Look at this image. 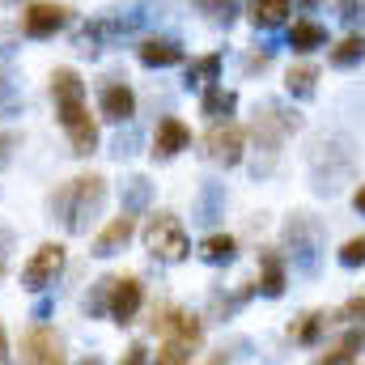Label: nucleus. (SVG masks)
I'll list each match as a JSON object with an SVG mask.
<instances>
[{
  "label": "nucleus",
  "mask_w": 365,
  "mask_h": 365,
  "mask_svg": "<svg viewBox=\"0 0 365 365\" xmlns=\"http://www.w3.org/2000/svg\"><path fill=\"white\" fill-rule=\"evenodd\" d=\"M51 93H56V106H60V123L73 140V153H93L98 145V128H93L90 110H86V86L73 68H56L51 73Z\"/></svg>",
  "instance_id": "f257e3e1"
},
{
  "label": "nucleus",
  "mask_w": 365,
  "mask_h": 365,
  "mask_svg": "<svg viewBox=\"0 0 365 365\" xmlns=\"http://www.w3.org/2000/svg\"><path fill=\"white\" fill-rule=\"evenodd\" d=\"M353 166H357V153L344 136H331V140H319L314 153H310V170H314V191L323 195H336L340 182L353 179Z\"/></svg>",
  "instance_id": "f03ea898"
},
{
  "label": "nucleus",
  "mask_w": 365,
  "mask_h": 365,
  "mask_svg": "<svg viewBox=\"0 0 365 365\" xmlns=\"http://www.w3.org/2000/svg\"><path fill=\"white\" fill-rule=\"evenodd\" d=\"M102 200H106V179H98V175L73 179L60 195H56V204H60V212H64V225H68L73 234H86V230H90V221L98 217Z\"/></svg>",
  "instance_id": "7ed1b4c3"
},
{
  "label": "nucleus",
  "mask_w": 365,
  "mask_h": 365,
  "mask_svg": "<svg viewBox=\"0 0 365 365\" xmlns=\"http://www.w3.org/2000/svg\"><path fill=\"white\" fill-rule=\"evenodd\" d=\"M284 242H289V259H293L297 272L302 276L319 272V259H323V230H319L306 212L289 217V225H284Z\"/></svg>",
  "instance_id": "20e7f679"
},
{
  "label": "nucleus",
  "mask_w": 365,
  "mask_h": 365,
  "mask_svg": "<svg viewBox=\"0 0 365 365\" xmlns=\"http://www.w3.org/2000/svg\"><path fill=\"white\" fill-rule=\"evenodd\" d=\"M145 247H149L158 259H166V264H179V259H187V251H191L182 221L170 217V212H158V217L145 225Z\"/></svg>",
  "instance_id": "39448f33"
},
{
  "label": "nucleus",
  "mask_w": 365,
  "mask_h": 365,
  "mask_svg": "<svg viewBox=\"0 0 365 365\" xmlns=\"http://www.w3.org/2000/svg\"><path fill=\"white\" fill-rule=\"evenodd\" d=\"M297 128H302V119H297L289 106H280V102H264V106L255 110V140H259L268 153H276L280 140L293 136Z\"/></svg>",
  "instance_id": "423d86ee"
},
{
  "label": "nucleus",
  "mask_w": 365,
  "mask_h": 365,
  "mask_svg": "<svg viewBox=\"0 0 365 365\" xmlns=\"http://www.w3.org/2000/svg\"><path fill=\"white\" fill-rule=\"evenodd\" d=\"M60 268H64V247H60V242H47V247H38L34 259L21 268V284H26V289H47V284L60 276Z\"/></svg>",
  "instance_id": "0eeeda50"
},
{
  "label": "nucleus",
  "mask_w": 365,
  "mask_h": 365,
  "mask_svg": "<svg viewBox=\"0 0 365 365\" xmlns=\"http://www.w3.org/2000/svg\"><path fill=\"white\" fill-rule=\"evenodd\" d=\"M242 145H247V132L238 123H230V119L208 132V158L221 162V166H238L242 162Z\"/></svg>",
  "instance_id": "6e6552de"
},
{
  "label": "nucleus",
  "mask_w": 365,
  "mask_h": 365,
  "mask_svg": "<svg viewBox=\"0 0 365 365\" xmlns=\"http://www.w3.org/2000/svg\"><path fill=\"white\" fill-rule=\"evenodd\" d=\"M64 21H68V9H64V4H47V0H43V4H30V9L21 13V30H26L30 38H51Z\"/></svg>",
  "instance_id": "1a4fd4ad"
},
{
  "label": "nucleus",
  "mask_w": 365,
  "mask_h": 365,
  "mask_svg": "<svg viewBox=\"0 0 365 365\" xmlns=\"http://www.w3.org/2000/svg\"><path fill=\"white\" fill-rule=\"evenodd\" d=\"M140 302H145V289H140V280L136 276H128V280H115L110 284V319L115 323H132L136 319V310H140Z\"/></svg>",
  "instance_id": "9d476101"
},
{
  "label": "nucleus",
  "mask_w": 365,
  "mask_h": 365,
  "mask_svg": "<svg viewBox=\"0 0 365 365\" xmlns=\"http://www.w3.org/2000/svg\"><path fill=\"white\" fill-rule=\"evenodd\" d=\"M21 365H60V344L47 327H30L21 340Z\"/></svg>",
  "instance_id": "9b49d317"
},
{
  "label": "nucleus",
  "mask_w": 365,
  "mask_h": 365,
  "mask_svg": "<svg viewBox=\"0 0 365 365\" xmlns=\"http://www.w3.org/2000/svg\"><path fill=\"white\" fill-rule=\"evenodd\" d=\"M191 145V132H187V123L175 119V115H166L162 123H158V132H153V158H175Z\"/></svg>",
  "instance_id": "f8f14e48"
},
{
  "label": "nucleus",
  "mask_w": 365,
  "mask_h": 365,
  "mask_svg": "<svg viewBox=\"0 0 365 365\" xmlns=\"http://www.w3.org/2000/svg\"><path fill=\"white\" fill-rule=\"evenodd\" d=\"M153 327H162L170 340H179V344H187V349H195V344H200V336H204L200 319H191V314H182V310L166 314V319H153Z\"/></svg>",
  "instance_id": "ddd939ff"
},
{
  "label": "nucleus",
  "mask_w": 365,
  "mask_h": 365,
  "mask_svg": "<svg viewBox=\"0 0 365 365\" xmlns=\"http://www.w3.org/2000/svg\"><path fill=\"white\" fill-rule=\"evenodd\" d=\"M98 106H102V115H106L110 123H123V119H132L136 98H132V90H128V86H102Z\"/></svg>",
  "instance_id": "4468645a"
},
{
  "label": "nucleus",
  "mask_w": 365,
  "mask_h": 365,
  "mask_svg": "<svg viewBox=\"0 0 365 365\" xmlns=\"http://www.w3.org/2000/svg\"><path fill=\"white\" fill-rule=\"evenodd\" d=\"M132 230H136V221H132L128 212H123V217H115V221H110V225L93 238V255H115V251L132 238Z\"/></svg>",
  "instance_id": "2eb2a0df"
},
{
  "label": "nucleus",
  "mask_w": 365,
  "mask_h": 365,
  "mask_svg": "<svg viewBox=\"0 0 365 365\" xmlns=\"http://www.w3.org/2000/svg\"><path fill=\"white\" fill-rule=\"evenodd\" d=\"M179 60H182V47L175 38H149V43H140V64H149V68H170Z\"/></svg>",
  "instance_id": "dca6fc26"
},
{
  "label": "nucleus",
  "mask_w": 365,
  "mask_h": 365,
  "mask_svg": "<svg viewBox=\"0 0 365 365\" xmlns=\"http://www.w3.org/2000/svg\"><path fill=\"white\" fill-rule=\"evenodd\" d=\"M247 17H251L259 30H276V26H284V17H289V0H251V4H247Z\"/></svg>",
  "instance_id": "f3484780"
},
{
  "label": "nucleus",
  "mask_w": 365,
  "mask_h": 365,
  "mask_svg": "<svg viewBox=\"0 0 365 365\" xmlns=\"http://www.w3.org/2000/svg\"><path fill=\"white\" fill-rule=\"evenodd\" d=\"M149 200H153V182H149V179H140V175L123 179V212H128V217L145 212V208H149Z\"/></svg>",
  "instance_id": "a211bd4d"
},
{
  "label": "nucleus",
  "mask_w": 365,
  "mask_h": 365,
  "mask_svg": "<svg viewBox=\"0 0 365 365\" xmlns=\"http://www.w3.org/2000/svg\"><path fill=\"white\" fill-rule=\"evenodd\" d=\"M323 43H327V30L319 21H293V30H289V47L293 51H314Z\"/></svg>",
  "instance_id": "6ab92c4d"
},
{
  "label": "nucleus",
  "mask_w": 365,
  "mask_h": 365,
  "mask_svg": "<svg viewBox=\"0 0 365 365\" xmlns=\"http://www.w3.org/2000/svg\"><path fill=\"white\" fill-rule=\"evenodd\" d=\"M225 208V191L217 182H204L200 187V200H195V221H217Z\"/></svg>",
  "instance_id": "aec40b11"
},
{
  "label": "nucleus",
  "mask_w": 365,
  "mask_h": 365,
  "mask_svg": "<svg viewBox=\"0 0 365 365\" xmlns=\"http://www.w3.org/2000/svg\"><path fill=\"white\" fill-rule=\"evenodd\" d=\"M234 102H238V98H234L230 90H221V86H208V90H204V102H200V110H204L208 119H217V123H221V119H230Z\"/></svg>",
  "instance_id": "412c9836"
},
{
  "label": "nucleus",
  "mask_w": 365,
  "mask_h": 365,
  "mask_svg": "<svg viewBox=\"0 0 365 365\" xmlns=\"http://www.w3.org/2000/svg\"><path fill=\"white\" fill-rule=\"evenodd\" d=\"M259 264H264V280H259L264 297H280V293H284V264L276 259L272 251H264V255H259Z\"/></svg>",
  "instance_id": "4be33fe9"
},
{
  "label": "nucleus",
  "mask_w": 365,
  "mask_h": 365,
  "mask_svg": "<svg viewBox=\"0 0 365 365\" xmlns=\"http://www.w3.org/2000/svg\"><path fill=\"white\" fill-rule=\"evenodd\" d=\"M361 56H365L361 34H349V38H340V43L331 47V64H336V68H353V64H361Z\"/></svg>",
  "instance_id": "5701e85b"
},
{
  "label": "nucleus",
  "mask_w": 365,
  "mask_h": 365,
  "mask_svg": "<svg viewBox=\"0 0 365 365\" xmlns=\"http://www.w3.org/2000/svg\"><path fill=\"white\" fill-rule=\"evenodd\" d=\"M361 344H365V331H349V336H344L331 353H323L314 365H349V361H353V353H357Z\"/></svg>",
  "instance_id": "b1692460"
},
{
  "label": "nucleus",
  "mask_w": 365,
  "mask_h": 365,
  "mask_svg": "<svg viewBox=\"0 0 365 365\" xmlns=\"http://www.w3.org/2000/svg\"><path fill=\"white\" fill-rule=\"evenodd\" d=\"M314 81H319V68H310V64H297L284 77V86H289L293 98H314Z\"/></svg>",
  "instance_id": "393cba45"
},
{
  "label": "nucleus",
  "mask_w": 365,
  "mask_h": 365,
  "mask_svg": "<svg viewBox=\"0 0 365 365\" xmlns=\"http://www.w3.org/2000/svg\"><path fill=\"white\" fill-rule=\"evenodd\" d=\"M217 73H221V56L212 51V56H200V60H191V68H187V81H191V86H212V81H217Z\"/></svg>",
  "instance_id": "a878e982"
},
{
  "label": "nucleus",
  "mask_w": 365,
  "mask_h": 365,
  "mask_svg": "<svg viewBox=\"0 0 365 365\" xmlns=\"http://www.w3.org/2000/svg\"><path fill=\"white\" fill-rule=\"evenodd\" d=\"M200 255H204L208 264H230V259H234V238H230V234H212V238H204Z\"/></svg>",
  "instance_id": "bb28decb"
},
{
  "label": "nucleus",
  "mask_w": 365,
  "mask_h": 365,
  "mask_svg": "<svg viewBox=\"0 0 365 365\" xmlns=\"http://www.w3.org/2000/svg\"><path fill=\"white\" fill-rule=\"evenodd\" d=\"M110 284H115V276H102V280L93 284V293L86 297V310H90V314H102V310L110 306Z\"/></svg>",
  "instance_id": "cd10ccee"
},
{
  "label": "nucleus",
  "mask_w": 365,
  "mask_h": 365,
  "mask_svg": "<svg viewBox=\"0 0 365 365\" xmlns=\"http://www.w3.org/2000/svg\"><path fill=\"white\" fill-rule=\"evenodd\" d=\"M323 323H327L323 314H306V323H302V327H293V340H297V344H314V340H319V331H323Z\"/></svg>",
  "instance_id": "c85d7f7f"
},
{
  "label": "nucleus",
  "mask_w": 365,
  "mask_h": 365,
  "mask_svg": "<svg viewBox=\"0 0 365 365\" xmlns=\"http://www.w3.org/2000/svg\"><path fill=\"white\" fill-rule=\"evenodd\" d=\"M204 13H212V21H230L238 13V0H195Z\"/></svg>",
  "instance_id": "c756f323"
},
{
  "label": "nucleus",
  "mask_w": 365,
  "mask_h": 365,
  "mask_svg": "<svg viewBox=\"0 0 365 365\" xmlns=\"http://www.w3.org/2000/svg\"><path fill=\"white\" fill-rule=\"evenodd\" d=\"M187 344H179V340H166L162 344V353H158V365H187Z\"/></svg>",
  "instance_id": "7c9ffc66"
},
{
  "label": "nucleus",
  "mask_w": 365,
  "mask_h": 365,
  "mask_svg": "<svg viewBox=\"0 0 365 365\" xmlns=\"http://www.w3.org/2000/svg\"><path fill=\"white\" fill-rule=\"evenodd\" d=\"M340 264H344V268H361L365 264V238H349V242H344Z\"/></svg>",
  "instance_id": "2f4dec72"
},
{
  "label": "nucleus",
  "mask_w": 365,
  "mask_h": 365,
  "mask_svg": "<svg viewBox=\"0 0 365 365\" xmlns=\"http://www.w3.org/2000/svg\"><path fill=\"white\" fill-rule=\"evenodd\" d=\"M136 140H140V136H136V128H128V132H119V136H115L110 153H115V158H128V153H136Z\"/></svg>",
  "instance_id": "473e14b6"
},
{
  "label": "nucleus",
  "mask_w": 365,
  "mask_h": 365,
  "mask_svg": "<svg viewBox=\"0 0 365 365\" xmlns=\"http://www.w3.org/2000/svg\"><path fill=\"white\" fill-rule=\"evenodd\" d=\"M145 361H149V353H145V344H132V349L123 353V361H119V365H145Z\"/></svg>",
  "instance_id": "72a5a7b5"
},
{
  "label": "nucleus",
  "mask_w": 365,
  "mask_h": 365,
  "mask_svg": "<svg viewBox=\"0 0 365 365\" xmlns=\"http://www.w3.org/2000/svg\"><path fill=\"white\" fill-rule=\"evenodd\" d=\"M340 319H365V293H361V297H353V302L340 310Z\"/></svg>",
  "instance_id": "f704fd0d"
},
{
  "label": "nucleus",
  "mask_w": 365,
  "mask_h": 365,
  "mask_svg": "<svg viewBox=\"0 0 365 365\" xmlns=\"http://www.w3.org/2000/svg\"><path fill=\"white\" fill-rule=\"evenodd\" d=\"M353 204H357V212H365V182L357 187V195H353Z\"/></svg>",
  "instance_id": "c9c22d12"
},
{
  "label": "nucleus",
  "mask_w": 365,
  "mask_h": 365,
  "mask_svg": "<svg viewBox=\"0 0 365 365\" xmlns=\"http://www.w3.org/2000/svg\"><path fill=\"white\" fill-rule=\"evenodd\" d=\"M86 365H102V361H98V357H90V361H86Z\"/></svg>",
  "instance_id": "e433bc0d"
},
{
  "label": "nucleus",
  "mask_w": 365,
  "mask_h": 365,
  "mask_svg": "<svg viewBox=\"0 0 365 365\" xmlns=\"http://www.w3.org/2000/svg\"><path fill=\"white\" fill-rule=\"evenodd\" d=\"M0 353H4V331H0Z\"/></svg>",
  "instance_id": "4c0bfd02"
},
{
  "label": "nucleus",
  "mask_w": 365,
  "mask_h": 365,
  "mask_svg": "<svg viewBox=\"0 0 365 365\" xmlns=\"http://www.w3.org/2000/svg\"><path fill=\"white\" fill-rule=\"evenodd\" d=\"M302 4H314V0H302Z\"/></svg>",
  "instance_id": "58836bf2"
},
{
  "label": "nucleus",
  "mask_w": 365,
  "mask_h": 365,
  "mask_svg": "<svg viewBox=\"0 0 365 365\" xmlns=\"http://www.w3.org/2000/svg\"><path fill=\"white\" fill-rule=\"evenodd\" d=\"M0 365H9V361H0Z\"/></svg>",
  "instance_id": "ea45409f"
}]
</instances>
